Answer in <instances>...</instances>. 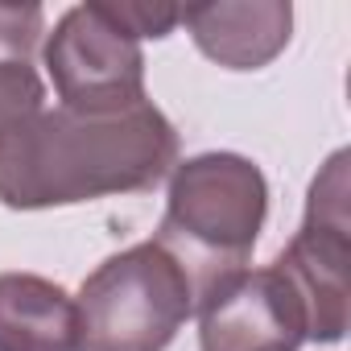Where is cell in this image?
<instances>
[{
    "label": "cell",
    "mask_w": 351,
    "mask_h": 351,
    "mask_svg": "<svg viewBox=\"0 0 351 351\" xmlns=\"http://www.w3.org/2000/svg\"><path fill=\"white\" fill-rule=\"evenodd\" d=\"M79 351H165L195 318V281L157 240L108 256L75 298Z\"/></svg>",
    "instance_id": "cell-3"
},
{
    "label": "cell",
    "mask_w": 351,
    "mask_h": 351,
    "mask_svg": "<svg viewBox=\"0 0 351 351\" xmlns=\"http://www.w3.org/2000/svg\"><path fill=\"white\" fill-rule=\"evenodd\" d=\"M46 34L42 5H0V58H34Z\"/></svg>",
    "instance_id": "cell-10"
},
{
    "label": "cell",
    "mask_w": 351,
    "mask_h": 351,
    "mask_svg": "<svg viewBox=\"0 0 351 351\" xmlns=\"http://www.w3.org/2000/svg\"><path fill=\"white\" fill-rule=\"evenodd\" d=\"M178 165V128L145 99L124 112L42 108L0 141V207L46 211L141 195Z\"/></svg>",
    "instance_id": "cell-1"
},
{
    "label": "cell",
    "mask_w": 351,
    "mask_h": 351,
    "mask_svg": "<svg viewBox=\"0 0 351 351\" xmlns=\"http://www.w3.org/2000/svg\"><path fill=\"white\" fill-rule=\"evenodd\" d=\"M46 108V83L34 58H0V141Z\"/></svg>",
    "instance_id": "cell-9"
},
{
    "label": "cell",
    "mask_w": 351,
    "mask_h": 351,
    "mask_svg": "<svg viewBox=\"0 0 351 351\" xmlns=\"http://www.w3.org/2000/svg\"><path fill=\"white\" fill-rule=\"evenodd\" d=\"M108 5V13L136 38V42H145V38H169L173 29L182 25V9H169V5H145V0H104Z\"/></svg>",
    "instance_id": "cell-11"
},
{
    "label": "cell",
    "mask_w": 351,
    "mask_h": 351,
    "mask_svg": "<svg viewBox=\"0 0 351 351\" xmlns=\"http://www.w3.org/2000/svg\"><path fill=\"white\" fill-rule=\"evenodd\" d=\"M265 219L269 182L261 165L244 153L211 149L169 169L165 215L153 240L191 273L199 306L215 281L248 269Z\"/></svg>",
    "instance_id": "cell-2"
},
{
    "label": "cell",
    "mask_w": 351,
    "mask_h": 351,
    "mask_svg": "<svg viewBox=\"0 0 351 351\" xmlns=\"http://www.w3.org/2000/svg\"><path fill=\"white\" fill-rule=\"evenodd\" d=\"M199 351H302L306 310L273 269H240L215 281L199 306Z\"/></svg>",
    "instance_id": "cell-6"
},
{
    "label": "cell",
    "mask_w": 351,
    "mask_h": 351,
    "mask_svg": "<svg viewBox=\"0 0 351 351\" xmlns=\"http://www.w3.org/2000/svg\"><path fill=\"white\" fill-rule=\"evenodd\" d=\"M0 351H79L75 298L38 273H0Z\"/></svg>",
    "instance_id": "cell-8"
},
{
    "label": "cell",
    "mask_w": 351,
    "mask_h": 351,
    "mask_svg": "<svg viewBox=\"0 0 351 351\" xmlns=\"http://www.w3.org/2000/svg\"><path fill=\"white\" fill-rule=\"evenodd\" d=\"M191 42L223 71H261L293 38V9L285 0H219L182 9Z\"/></svg>",
    "instance_id": "cell-7"
},
{
    "label": "cell",
    "mask_w": 351,
    "mask_h": 351,
    "mask_svg": "<svg viewBox=\"0 0 351 351\" xmlns=\"http://www.w3.org/2000/svg\"><path fill=\"white\" fill-rule=\"evenodd\" d=\"M46 75L58 91V108L71 112H124L145 104V54L141 42L108 13L104 0L66 9L42 46Z\"/></svg>",
    "instance_id": "cell-5"
},
{
    "label": "cell",
    "mask_w": 351,
    "mask_h": 351,
    "mask_svg": "<svg viewBox=\"0 0 351 351\" xmlns=\"http://www.w3.org/2000/svg\"><path fill=\"white\" fill-rule=\"evenodd\" d=\"M347 149L330 153L306 195V215L293 240L277 252L273 269L293 285L306 310L310 343H339L347 335V265H351V211H347Z\"/></svg>",
    "instance_id": "cell-4"
}]
</instances>
